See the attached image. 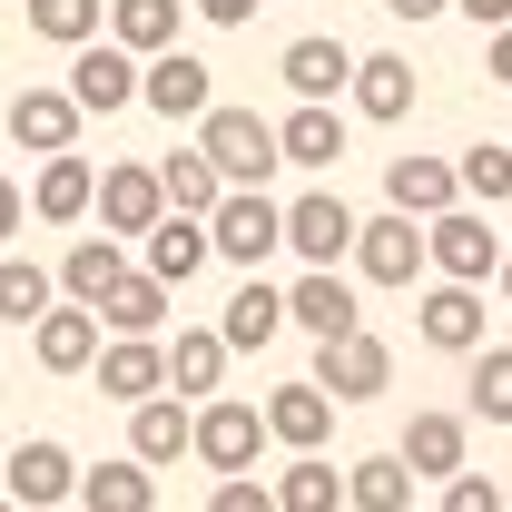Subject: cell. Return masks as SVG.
<instances>
[{
  "mask_svg": "<svg viewBox=\"0 0 512 512\" xmlns=\"http://www.w3.org/2000/svg\"><path fill=\"white\" fill-rule=\"evenodd\" d=\"M207 512H276V493H266V483H217V493H207Z\"/></svg>",
  "mask_w": 512,
  "mask_h": 512,
  "instance_id": "ab89813d",
  "label": "cell"
},
{
  "mask_svg": "<svg viewBox=\"0 0 512 512\" xmlns=\"http://www.w3.org/2000/svg\"><path fill=\"white\" fill-rule=\"evenodd\" d=\"M483 296H473V286H424V306H414V335H424V345H434V355H463V365H473V355H483Z\"/></svg>",
  "mask_w": 512,
  "mask_h": 512,
  "instance_id": "2e32d148",
  "label": "cell"
},
{
  "mask_svg": "<svg viewBox=\"0 0 512 512\" xmlns=\"http://www.w3.org/2000/svg\"><path fill=\"white\" fill-rule=\"evenodd\" d=\"M197 158L227 178V188H266L286 158H276V119H256V109H207L197 119Z\"/></svg>",
  "mask_w": 512,
  "mask_h": 512,
  "instance_id": "6da1fadb",
  "label": "cell"
},
{
  "mask_svg": "<svg viewBox=\"0 0 512 512\" xmlns=\"http://www.w3.org/2000/svg\"><path fill=\"white\" fill-rule=\"evenodd\" d=\"M207 247L227 256V266H266V256L286 247V207H276V197L266 188H227V207H217V217H207Z\"/></svg>",
  "mask_w": 512,
  "mask_h": 512,
  "instance_id": "3957f363",
  "label": "cell"
},
{
  "mask_svg": "<svg viewBox=\"0 0 512 512\" xmlns=\"http://www.w3.org/2000/svg\"><path fill=\"white\" fill-rule=\"evenodd\" d=\"M463 394H473V424H512V345H483L463 365Z\"/></svg>",
  "mask_w": 512,
  "mask_h": 512,
  "instance_id": "8d00e7d4",
  "label": "cell"
},
{
  "mask_svg": "<svg viewBox=\"0 0 512 512\" xmlns=\"http://www.w3.org/2000/svg\"><path fill=\"white\" fill-rule=\"evenodd\" d=\"M178 453H197V404H178V394H158V404H138L128 414V463H178Z\"/></svg>",
  "mask_w": 512,
  "mask_h": 512,
  "instance_id": "44dd1931",
  "label": "cell"
},
{
  "mask_svg": "<svg viewBox=\"0 0 512 512\" xmlns=\"http://www.w3.org/2000/svg\"><path fill=\"white\" fill-rule=\"evenodd\" d=\"M138 99H148L168 128H178V119H207V109H217V69L197 60V50H168V60L138 69Z\"/></svg>",
  "mask_w": 512,
  "mask_h": 512,
  "instance_id": "7c38bea8",
  "label": "cell"
},
{
  "mask_svg": "<svg viewBox=\"0 0 512 512\" xmlns=\"http://www.w3.org/2000/svg\"><path fill=\"white\" fill-rule=\"evenodd\" d=\"M20 10H30L40 40H60L69 60H79L89 40H109V0H20Z\"/></svg>",
  "mask_w": 512,
  "mask_h": 512,
  "instance_id": "d6a6232c",
  "label": "cell"
},
{
  "mask_svg": "<svg viewBox=\"0 0 512 512\" xmlns=\"http://www.w3.org/2000/svg\"><path fill=\"white\" fill-rule=\"evenodd\" d=\"M50 306H60V276L30 266V256H0V316H10V325H40Z\"/></svg>",
  "mask_w": 512,
  "mask_h": 512,
  "instance_id": "e575fe53",
  "label": "cell"
},
{
  "mask_svg": "<svg viewBox=\"0 0 512 512\" xmlns=\"http://www.w3.org/2000/svg\"><path fill=\"white\" fill-rule=\"evenodd\" d=\"M483 79H493V89H512V30H493V50H483Z\"/></svg>",
  "mask_w": 512,
  "mask_h": 512,
  "instance_id": "7bdbcfd3",
  "label": "cell"
},
{
  "mask_svg": "<svg viewBox=\"0 0 512 512\" xmlns=\"http://www.w3.org/2000/svg\"><path fill=\"white\" fill-rule=\"evenodd\" d=\"M0 512H20V503H0Z\"/></svg>",
  "mask_w": 512,
  "mask_h": 512,
  "instance_id": "c3c4849f",
  "label": "cell"
},
{
  "mask_svg": "<svg viewBox=\"0 0 512 512\" xmlns=\"http://www.w3.org/2000/svg\"><path fill=\"white\" fill-rule=\"evenodd\" d=\"M256 444H266V414H256V404H237V394L197 404V463H207L217 483H247V473H256Z\"/></svg>",
  "mask_w": 512,
  "mask_h": 512,
  "instance_id": "5b68a950",
  "label": "cell"
},
{
  "mask_svg": "<svg viewBox=\"0 0 512 512\" xmlns=\"http://www.w3.org/2000/svg\"><path fill=\"white\" fill-rule=\"evenodd\" d=\"M444 512H503V483H493V473H453V483H444Z\"/></svg>",
  "mask_w": 512,
  "mask_h": 512,
  "instance_id": "f35d334b",
  "label": "cell"
},
{
  "mask_svg": "<svg viewBox=\"0 0 512 512\" xmlns=\"http://www.w3.org/2000/svg\"><path fill=\"white\" fill-rule=\"evenodd\" d=\"M217 384H227V335H217V325H188V335L168 345V394H178V404H217Z\"/></svg>",
  "mask_w": 512,
  "mask_h": 512,
  "instance_id": "cb8c5ba5",
  "label": "cell"
},
{
  "mask_svg": "<svg viewBox=\"0 0 512 512\" xmlns=\"http://www.w3.org/2000/svg\"><path fill=\"white\" fill-rule=\"evenodd\" d=\"M256 414H266V444H286V453H325V434H335V404L316 384H276Z\"/></svg>",
  "mask_w": 512,
  "mask_h": 512,
  "instance_id": "ffe728a7",
  "label": "cell"
},
{
  "mask_svg": "<svg viewBox=\"0 0 512 512\" xmlns=\"http://www.w3.org/2000/svg\"><path fill=\"white\" fill-rule=\"evenodd\" d=\"M453 10H463V20H483V40H493V30H512V0H453Z\"/></svg>",
  "mask_w": 512,
  "mask_h": 512,
  "instance_id": "b9f144b4",
  "label": "cell"
},
{
  "mask_svg": "<svg viewBox=\"0 0 512 512\" xmlns=\"http://www.w3.org/2000/svg\"><path fill=\"white\" fill-rule=\"evenodd\" d=\"M10 237H20V188L0 178V247H10Z\"/></svg>",
  "mask_w": 512,
  "mask_h": 512,
  "instance_id": "f6af8a7d",
  "label": "cell"
},
{
  "mask_svg": "<svg viewBox=\"0 0 512 512\" xmlns=\"http://www.w3.org/2000/svg\"><path fill=\"white\" fill-rule=\"evenodd\" d=\"M355 276H365V286H414V276H424V227L394 217V207L365 217V227H355Z\"/></svg>",
  "mask_w": 512,
  "mask_h": 512,
  "instance_id": "5bb4252c",
  "label": "cell"
},
{
  "mask_svg": "<svg viewBox=\"0 0 512 512\" xmlns=\"http://www.w3.org/2000/svg\"><path fill=\"white\" fill-rule=\"evenodd\" d=\"M276 79L296 89V109H335V99L355 89V50H345V40H325V30H306V40H286Z\"/></svg>",
  "mask_w": 512,
  "mask_h": 512,
  "instance_id": "30bf717a",
  "label": "cell"
},
{
  "mask_svg": "<svg viewBox=\"0 0 512 512\" xmlns=\"http://www.w3.org/2000/svg\"><path fill=\"white\" fill-rule=\"evenodd\" d=\"M30 355H40V375H89V365H99V316L50 306V316L30 325Z\"/></svg>",
  "mask_w": 512,
  "mask_h": 512,
  "instance_id": "603a6c76",
  "label": "cell"
},
{
  "mask_svg": "<svg viewBox=\"0 0 512 512\" xmlns=\"http://www.w3.org/2000/svg\"><path fill=\"white\" fill-rule=\"evenodd\" d=\"M119 276H128V247H119V237H69V256H60V306L99 316V306L119 296Z\"/></svg>",
  "mask_w": 512,
  "mask_h": 512,
  "instance_id": "e0dca14e",
  "label": "cell"
},
{
  "mask_svg": "<svg viewBox=\"0 0 512 512\" xmlns=\"http://www.w3.org/2000/svg\"><path fill=\"white\" fill-rule=\"evenodd\" d=\"M158 197H168V217H197V227H207V217L227 207V178H217L197 148H178V158H158Z\"/></svg>",
  "mask_w": 512,
  "mask_h": 512,
  "instance_id": "83f0119b",
  "label": "cell"
},
{
  "mask_svg": "<svg viewBox=\"0 0 512 512\" xmlns=\"http://www.w3.org/2000/svg\"><path fill=\"white\" fill-rule=\"evenodd\" d=\"M79 503L89 512H158V473L148 463H99V473H79Z\"/></svg>",
  "mask_w": 512,
  "mask_h": 512,
  "instance_id": "1f68e13d",
  "label": "cell"
},
{
  "mask_svg": "<svg viewBox=\"0 0 512 512\" xmlns=\"http://www.w3.org/2000/svg\"><path fill=\"white\" fill-rule=\"evenodd\" d=\"M463 453H473V424H463V414H444V404H424V414L404 424V444H394V463H404L414 483H453V473H473Z\"/></svg>",
  "mask_w": 512,
  "mask_h": 512,
  "instance_id": "9c48e42d",
  "label": "cell"
},
{
  "mask_svg": "<svg viewBox=\"0 0 512 512\" xmlns=\"http://www.w3.org/2000/svg\"><path fill=\"white\" fill-rule=\"evenodd\" d=\"M503 512H512V473H503Z\"/></svg>",
  "mask_w": 512,
  "mask_h": 512,
  "instance_id": "7dc6e473",
  "label": "cell"
},
{
  "mask_svg": "<svg viewBox=\"0 0 512 512\" xmlns=\"http://www.w3.org/2000/svg\"><path fill=\"white\" fill-rule=\"evenodd\" d=\"M89 375H99V394H109V404H128V414H138V404H158V394H168V345H158V335H109Z\"/></svg>",
  "mask_w": 512,
  "mask_h": 512,
  "instance_id": "ba28073f",
  "label": "cell"
},
{
  "mask_svg": "<svg viewBox=\"0 0 512 512\" xmlns=\"http://www.w3.org/2000/svg\"><path fill=\"white\" fill-rule=\"evenodd\" d=\"M384 10H394V20H444L453 0H384Z\"/></svg>",
  "mask_w": 512,
  "mask_h": 512,
  "instance_id": "ee69618b",
  "label": "cell"
},
{
  "mask_svg": "<svg viewBox=\"0 0 512 512\" xmlns=\"http://www.w3.org/2000/svg\"><path fill=\"white\" fill-rule=\"evenodd\" d=\"M79 493V463H69V444H50V434H30V444L10 453V503L20 512H50Z\"/></svg>",
  "mask_w": 512,
  "mask_h": 512,
  "instance_id": "ac0fdd59",
  "label": "cell"
},
{
  "mask_svg": "<svg viewBox=\"0 0 512 512\" xmlns=\"http://www.w3.org/2000/svg\"><path fill=\"white\" fill-rule=\"evenodd\" d=\"M424 266H434V286H493L503 276V237H493V217L483 207H453V217H434L424 227Z\"/></svg>",
  "mask_w": 512,
  "mask_h": 512,
  "instance_id": "7a4b0ae2",
  "label": "cell"
},
{
  "mask_svg": "<svg viewBox=\"0 0 512 512\" xmlns=\"http://www.w3.org/2000/svg\"><path fill=\"white\" fill-rule=\"evenodd\" d=\"M355 109H365L375 128L414 119V60H394V50H365V60H355Z\"/></svg>",
  "mask_w": 512,
  "mask_h": 512,
  "instance_id": "4316f807",
  "label": "cell"
},
{
  "mask_svg": "<svg viewBox=\"0 0 512 512\" xmlns=\"http://www.w3.org/2000/svg\"><path fill=\"white\" fill-rule=\"evenodd\" d=\"M158 316H168V286H158V276H138V266L119 276V296L99 306V325H109V335H158Z\"/></svg>",
  "mask_w": 512,
  "mask_h": 512,
  "instance_id": "d590c367",
  "label": "cell"
},
{
  "mask_svg": "<svg viewBox=\"0 0 512 512\" xmlns=\"http://www.w3.org/2000/svg\"><path fill=\"white\" fill-rule=\"evenodd\" d=\"M60 89L79 99V119H119V109H138V60H128V50H109V40H89V50L69 60Z\"/></svg>",
  "mask_w": 512,
  "mask_h": 512,
  "instance_id": "8fae6325",
  "label": "cell"
},
{
  "mask_svg": "<svg viewBox=\"0 0 512 512\" xmlns=\"http://www.w3.org/2000/svg\"><path fill=\"white\" fill-rule=\"evenodd\" d=\"M217 335H227V355H256V345H276V335H286V286H266V276H247V286L227 296V316H217Z\"/></svg>",
  "mask_w": 512,
  "mask_h": 512,
  "instance_id": "d4e9b609",
  "label": "cell"
},
{
  "mask_svg": "<svg viewBox=\"0 0 512 512\" xmlns=\"http://www.w3.org/2000/svg\"><path fill=\"white\" fill-rule=\"evenodd\" d=\"M345 503L355 512H414V473L394 453H365V463H345Z\"/></svg>",
  "mask_w": 512,
  "mask_h": 512,
  "instance_id": "836d02e7",
  "label": "cell"
},
{
  "mask_svg": "<svg viewBox=\"0 0 512 512\" xmlns=\"http://www.w3.org/2000/svg\"><path fill=\"white\" fill-rule=\"evenodd\" d=\"M207 256H217V247H207V227H197V217H158V227L138 237V276H158V286L178 296V286H188Z\"/></svg>",
  "mask_w": 512,
  "mask_h": 512,
  "instance_id": "7402d4cb",
  "label": "cell"
},
{
  "mask_svg": "<svg viewBox=\"0 0 512 512\" xmlns=\"http://www.w3.org/2000/svg\"><path fill=\"white\" fill-rule=\"evenodd\" d=\"M188 10H197V20H217V30H247L266 0H188Z\"/></svg>",
  "mask_w": 512,
  "mask_h": 512,
  "instance_id": "60d3db41",
  "label": "cell"
},
{
  "mask_svg": "<svg viewBox=\"0 0 512 512\" xmlns=\"http://www.w3.org/2000/svg\"><path fill=\"white\" fill-rule=\"evenodd\" d=\"M30 207H40L50 227H79V217L99 207V168H89V158H50L40 188H30Z\"/></svg>",
  "mask_w": 512,
  "mask_h": 512,
  "instance_id": "f546056e",
  "label": "cell"
},
{
  "mask_svg": "<svg viewBox=\"0 0 512 512\" xmlns=\"http://www.w3.org/2000/svg\"><path fill=\"white\" fill-rule=\"evenodd\" d=\"M286 325H306L316 345H335V335H355V325H365V306H355V286H345V276H316V266H306V276L286 286Z\"/></svg>",
  "mask_w": 512,
  "mask_h": 512,
  "instance_id": "d6986e66",
  "label": "cell"
},
{
  "mask_svg": "<svg viewBox=\"0 0 512 512\" xmlns=\"http://www.w3.org/2000/svg\"><path fill=\"white\" fill-rule=\"evenodd\" d=\"M384 207H394V217H414V227L453 217V207H463L453 158H384Z\"/></svg>",
  "mask_w": 512,
  "mask_h": 512,
  "instance_id": "4fadbf2b",
  "label": "cell"
},
{
  "mask_svg": "<svg viewBox=\"0 0 512 512\" xmlns=\"http://www.w3.org/2000/svg\"><path fill=\"white\" fill-rule=\"evenodd\" d=\"M355 227H365V217H355V207H345L335 188H306V197H286V247L306 256L316 276H335V256H355Z\"/></svg>",
  "mask_w": 512,
  "mask_h": 512,
  "instance_id": "8992f818",
  "label": "cell"
},
{
  "mask_svg": "<svg viewBox=\"0 0 512 512\" xmlns=\"http://www.w3.org/2000/svg\"><path fill=\"white\" fill-rule=\"evenodd\" d=\"M10 138L50 168V158H79V99L69 89H50V79H30L20 99H10Z\"/></svg>",
  "mask_w": 512,
  "mask_h": 512,
  "instance_id": "52a82bcc",
  "label": "cell"
},
{
  "mask_svg": "<svg viewBox=\"0 0 512 512\" xmlns=\"http://www.w3.org/2000/svg\"><path fill=\"white\" fill-rule=\"evenodd\" d=\"M493 286H503V306H512V247H503V276H493Z\"/></svg>",
  "mask_w": 512,
  "mask_h": 512,
  "instance_id": "bcb514c9",
  "label": "cell"
},
{
  "mask_svg": "<svg viewBox=\"0 0 512 512\" xmlns=\"http://www.w3.org/2000/svg\"><path fill=\"white\" fill-rule=\"evenodd\" d=\"M276 158H286V168H335V158H345V109H296V119H276Z\"/></svg>",
  "mask_w": 512,
  "mask_h": 512,
  "instance_id": "f1b7e54d",
  "label": "cell"
},
{
  "mask_svg": "<svg viewBox=\"0 0 512 512\" xmlns=\"http://www.w3.org/2000/svg\"><path fill=\"white\" fill-rule=\"evenodd\" d=\"M325 394V404H365V394H384L394 384V345H384L375 325H355V335H335V345H316V375H306Z\"/></svg>",
  "mask_w": 512,
  "mask_h": 512,
  "instance_id": "277c9868",
  "label": "cell"
},
{
  "mask_svg": "<svg viewBox=\"0 0 512 512\" xmlns=\"http://www.w3.org/2000/svg\"><path fill=\"white\" fill-rule=\"evenodd\" d=\"M109 50H128V60H168L178 50V0H109Z\"/></svg>",
  "mask_w": 512,
  "mask_h": 512,
  "instance_id": "484cf974",
  "label": "cell"
},
{
  "mask_svg": "<svg viewBox=\"0 0 512 512\" xmlns=\"http://www.w3.org/2000/svg\"><path fill=\"white\" fill-rule=\"evenodd\" d=\"M266 493H276V512H345V473H335L325 453H296Z\"/></svg>",
  "mask_w": 512,
  "mask_h": 512,
  "instance_id": "4dcf8cb0",
  "label": "cell"
},
{
  "mask_svg": "<svg viewBox=\"0 0 512 512\" xmlns=\"http://www.w3.org/2000/svg\"><path fill=\"white\" fill-rule=\"evenodd\" d=\"M158 217H168V197H158V168H138V158H128V168H99V237H148V227H158Z\"/></svg>",
  "mask_w": 512,
  "mask_h": 512,
  "instance_id": "9a60e30c",
  "label": "cell"
},
{
  "mask_svg": "<svg viewBox=\"0 0 512 512\" xmlns=\"http://www.w3.org/2000/svg\"><path fill=\"white\" fill-rule=\"evenodd\" d=\"M453 178H463V197H473V207H512V148H503V138L463 148V158H453Z\"/></svg>",
  "mask_w": 512,
  "mask_h": 512,
  "instance_id": "74e56055",
  "label": "cell"
}]
</instances>
